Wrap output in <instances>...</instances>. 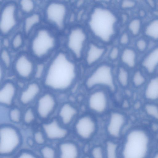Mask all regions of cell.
I'll return each instance as SVG.
<instances>
[{"mask_svg":"<svg viewBox=\"0 0 158 158\" xmlns=\"http://www.w3.org/2000/svg\"><path fill=\"white\" fill-rule=\"evenodd\" d=\"M41 90L39 84L32 82L29 84L21 93L19 96L20 102L26 105L31 103L39 94Z\"/></svg>","mask_w":158,"mask_h":158,"instance_id":"obj_17","label":"cell"},{"mask_svg":"<svg viewBox=\"0 0 158 158\" xmlns=\"http://www.w3.org/2000/svg\"><path fill=\"white\" fill-rule=\"evenodd\" d=\"M105 48L94 44H90L85 57V61L88 65H91L98 61L104 54Z\"/></svg>","mask_w":158,"mask_h":158,"instance_id":"obj_20","label":"cell"},{"mask_svg":"<svg viewBox=\"0 0 158 158\" xmlns=\"http://www.w3.org/2000/svg\"><path fill=\"white\" fill-rule=\"evenodd\" d=\"M57 44L56 36L51 30L46 27L40 28L36 31L31 39L30 50L33 57L42 60L52 53Z\"/></svg>","mask_w":158,"mask_h":158,"instance_id":"obj_4","label":"cell"},{"mask_svg":"<svg viewBox=\"0 0 158 158\" xmlns=\"http://www.w3.org/2000/svg\"><path fill=\"white\" fill-rule=\"evenodd\" d=\"M85 86L88 89L97 86H104L114 91L115 86L112 67L107 64L98 66L86 79Z\"/></svg>","mask_w":158,"mask_h":158,"instance_id":"obj_5","label":"cell"},{"mask_svg":"<svg viewBox=\"0 0 158 158\" xmlns=\"http://www.w3.org/2000/svg\"><path fill=\"white\" fill-rule=\"evenodd\" d=\"M144 33L149 38L155 40H158V19H154L146 26Z\"/></svg>","mask_w":158,"mask_h":158,"instance_id":"obj_25","label":"cell"},{"mask_svg":"<svg viewBox=\"0 0 158 158\" xmlns=\"http://www.w3.org/2000/svg\"><path fill=\"white\" fill-rule=\"evenodd\" d=\"M34 139L35 142L39 144H44L45 139L43 134L41 131H37L34 135Z\"/></svg>","mask_w":158,"mask_h":158,"instance_id":"obj_39","label":"cell"},{"mask_svg":"<svg viewBox=\"0 0 158 158\" xmlns=\"http://www.w3.org/2000/svg\"><path fill=\"white\" fill-rule=\"evenodd\" d=\"M145 109L149 115L158 119V107L156 106L148 104L146 106Z\"/></svg>","mask_w":158,"mask_h":158,"instance_id":"obj_35","label":"cell"},{"mask_svg":"<svg viewBox=\"0 0 158 158\" xmlns=\"http://www.w3.org/2000/svg\"><path fill=\"white\" fill-rule=\"evenodd\" d=\"M18 6L14 2L5 3L2 7L0 16V31L3 35L11 32L18 21Z\"/></svg>","mask_w":158,"mask_h":158,"instance_id":"obj_8","label":"cell"},{"mask_svg":"<svg viewBox=\"0 0 158 158\" xmlns=\"http://www.w3.org/2000/svg\"><path fill=\"white\" fill-rule=\"evenodd\" d=\"M148 46V44L147 41L143 38L139 39L136 42V47L140 52H143L145 51L147 49Z\"/></svg>","mask_w":158,"mask_h":158,"instance_id":"obj_37","label":"cell"},{"mask_svg":"<svg viewBox=\"0 0 158 158\" xmlns=\"http://www.w3.org/2000/svg\"><path fill=\"white\" fill-rule=\"evenodd\" d=\"M141 25V22L140 19H134L131 21L128 24L129 30L132 35L137 36L140 32Z\"/></svg>","mask_w":158,"mask_h":158,"instance_id":"obj_28","label":"cell"},{"mask_svg":"<svg viewBox=\"0 0 158 158\" xmlns=\"http://www.w3.org/2000/svg\"><path fill=\"white\" fill-rule=\"evenodd\" d=\"M117 79L123 87L127 86L129 81V74L127 70L123 67L119 68L117 73Z\"/></svg>","mask_w":158,"mask_h":158,"instance_id":"obj_27","label":"cell"},{"mask_svg":"<svg viewBox=\"0 0 158 158\" xmlns=\"http://www.w3.org/2000/svg\"><path fill=\"white\" fill-rule=\"evenodd\" d=\"M145 95L150 100L158 98V77L153 78L149 81L146 89Z\"/></svg>","mask_w":158,"mask_h":158,"instance_id":"obj_24","label":"cell"},{"mask_svg":"<svg viewBox=\"0 0 158 158\" xmlns=\"http://www.w3.org/2000/svg\"><path fill=\"white\" fill-rule=\"evenodd\" d=\"M118 145L111 141H108L106 144V158H118Z\"/></svg>","mask_w":158,"mask_h":158,"instance_id":"obj_29","label":"cell"},{"mask_svg":"<svg viewBox=\"0 0 158 158\" xmlns=\"http://www.w3.org/2000/svg\"><path fill=\"white\" fill-rule=\"evenodd\" d=\"M85 158H89L88 157H85Z\"/></svg>","mask_w":158,"mask_h":158,"instance_id":"obj_46","label":"cell"},{"mask_svg":"<svg viewBox=\"0 0 158 158\" xmlns=\"http://www.w3.org/2000/svg\"><path fill=\"white\" fill-rule=\"evenodd\" d=\"M42 128L46 137L52 140L64 138L67 135V130L61 126L59 122L54 119L42 125Z\"/></svg>","mask_w":158,"mask_h":158,"instance_id":"obj_14","label":"cell"},{"mask_svg":"<svg viewBox=\"0 0 158 158\" xmlns=\"http://www.w3.org/2000/svg\"><path fill=\"white\" fill-rule=\"evenodd\" d=\"M23 43V35L21 33L18 32L13 37L10 45L13 50H17L22 48Z\"/></svg>","mask_w":158,"mask_h":158,"instance_id":"obj_30","label":"cell"},{"mask_svg":"<svg viewBox=\"0 0 158 158\" xmlns=\"http://www.w3.org/2000/svg\"><path fill=\"white\" fill-rule=\"evenodd\" d=\"M1 59L2 66L5 68H9L11 63L10 55L6 48L2 49L1 52Z\"/></svg>","mask_w":158,"mask_h":158,"instance_id":"obj_31","label":"cell"},{"mask_svg":"<svg viewBox=\"0 0 158 158\" xmlns=\"http://www.w3.org/2000/svg\"><path fill=\"white\" fill-rule=\"evenodd\" d=\"M108 103L107 95L102 90H98L93 92L88 100V105L89 109L98 114H102L106 111Z\"/></svg>","mask_w":158,"mask_h":158,"instance_id":"obj_13","label":"cell"},{"mask_svg":"<svg viewBox=\"0 0 158 158\" xmlns=\"http://www.w3.org/2000/svg\"><path fill=\"white\" fill-rule=\"evenodd\" d=\"M142 66L149 73H153L158 66V46L152 49L143 58Z\"/></svg>","mask_w":158,"mask_h":158,"instance_id":"obj_19","label":"cell"},{"mask_svg":"<svg viewBox=\"0 0 158 158\" xmlns=\"http://www.w3.org/2000/svg\"><path fill=\"white\" fill-rule=\"evenodd\" d=\"M56 106V101L51 94L45 93L41 96L37 102L36 112L42 119L48 118L52 114Z\"/></svg>","mask_w":158,"mask_h":158,"instance_id":"obj_11","label":"cell"},{"mask_svg":"<svg viewBox=\"0 0 158 158\" xmlns=\"http://www.w3.org/2000/svg\"><path fill=\"white\" fill-rule=\"evenodd\" d=\"M60 158H77L79 151L77 146L70 142L61 143L59 147Z\"/></svg>","mask_w":158,"mask_h":158,"instance_id":"obj_21","label":"cell"},{"mask_svg":"<svg viewBox=\"0 0 158 158\" xmlns=\"http://www.w3.org/2000/svg\"><path fill=\"white\" fill-rule=\"evenodd\" d=\"M0 154L3 156L12 154L18 148L21 138L16 129L9 125H3L0 129Z\"/></svg>","mask_w":158,"mask_h":158,"instance_id":"obj_6","label":"cell"},{"mask_svg":"<svg viewBox=\"0 0 158 158\" xmlns=\"http://www.w3.org/2000/svg\"><path fill=\"white\" fill-rule=\"evenodd\" d=\"M152 158H158V152L155 153L152 156Z\"/></svg>","mask_w":158,"mask_h":158,"instance_id":"obj_45","label":"cell"},{"mask_svg":"<svg viewBox=\"0 0 158 158\" xmlns=\"http://www.w3.org/2000/svg\"><path fill=\"white\" fill-rule=\"evenodd\" d=\"M77 113V109L73 105L69 103H65L61 106L59 111L60 121L63 125H69Z\"/></svg>","mask_w":158,"mask_h":158,"instance_id":"obj_18","label":"cell"},{"mask_svg":"<svg viewBox=\"0 0 158 158\" xmlns=\"http://www.w3.org/2000/svg\"><path fill=\"white\" fill-rule=\"evenodd\" d=\"M130 40L129 36L127 33L124 32L122 34L119 39V42L123 45L127 44Z\"/></svg>","mask_w":158,"mask_h":158,"instance_id":"obj_42","label":"cell"},{"mask_svg":"<svg viewBox=\"0 0 158 158\" xmlns=\"http://www.w3.org/2000/svg\"><path fill=\"white\" fill-rule=\"evenodd\" d=\"M14 68L17 75L23 79L31 77L35 73L36 69L31 58L25 53L20 54L16 57Z\"/></svg>","mask_w":158,"mask_h":158,"instance_id":"obj_10","label":"cell"},{"mask_svg":"<svg viewBox=\"0 0 158 158\" xmlns=\"http://www.w3.org/2000/svg\"><path fill=\"white\" fill-rule=\"evenodd\" d=\"M152 138L144 130L130 131L125 138L122 149L123 158H148L152 150Z\"/></svg>","mask_w":158,"mask_h":158,"instance_id":"obj_3","label":"cell"},{"mask_svg":"<svg viewBox=\"0 0 158 158\" xmlns=\"http://www.w3.org/2000/svg\"><path fill=\"white\" fill-rule=\"evenodd\" d=\"M125 122V118L122 113L114 112L110 114L107 126V131L113 137H119Z\"/></svg>","mask_w":158,"mask_h":158,"instance_id":"obj_15","label":"cell"},{"mask_svg":"<svg viewBox=\"0 0 158 158\" xmlns=\"http://www.w3.org/2000/svg\"><path fill=\"white\" fill-rule=\"evenodd\" d=\"M86 40L85 32L81 28H73L69 32L67 39V46L76 58L79 59L81 57Z\"/></svg>","mask_w":158,"mask_h":158,"instance_id":"obj_9","label":"cell"},{"mask_svg":"<svg viewBox=\"0 0 158 158\" xmlns=\"http://www.w3.org/2000/svg\"><path fill=\"white\" fill-rule=\"evenodd\" d=\"M16 88L13 83L8 81L5 82L0 90V103L9 106L13 102L16 93Z\"/></svg>","mask_w":158,"mask_h":158,"instance_id":"obj_16","label":"cell"},{"mask_svg":"<svg viewBox=\"0 0 158 158\" xmlns=\"http://www.w3.org/2000/svg\"><path fill=\"white\" fill-rule=\"evenodd\" d=\"M132 80L135 85L139 86L144 82L145 79L142 73L139 71H137L134 74Z\"/></svg>","mask_w":158,"mask_h":158,"instance_id":"obj_36","label":"cell"},{"mask_svg":"<svg viewBox=\"0 0 158 158\" xmlns=\"http://www.w3.org/2000/svg\"><path fill=\"white\" fill-rule=\"evenodd\" d=\"M117 19L115 14L107 8L98 7L91 13L88 21L90 29L95 36L107 43L114 36Z\"/></svg>","mask_w":158,"mask_h":158,"instance_id":"obj_2","label":"cell"},{"mask_svg":"<svg viewBox=\"0 0 158 158\" xmlns=\"http://www.w3.org/2000/svg\"><path fill=\"white\" fill-rule=\"evenodd\" d=\"M122 63L130 68L135 65L137 60V55L135 51L131 48H126L123 51L121 56Z\"/></svg>","mask_w":158,"mask_h":158,"instance_id":"obj_23","label":"cell"},{"mask_svg":"<svg viewBox=\"0 0 158 158\" xmlns=\"http://www.w3.org/2000/svg\"><path fill=\"white\" fill-rule=\"evenodd\" d=\"M135 1L132 0H125L121 2V7L124 9H130L134 7L135 5Z\"/></svg>","mask_w":158,"mask_h":158,"instance_id":"obj_41","label":"cell"},{"mask_svg":"<svg viewBox=\"0 0 158 158\" xmlns=\"http://www.w3.org/2000/svg\"><path fill=\"white\" fill-rule=\"evenodd\" d=\"M41 20L40 15L38 13H32L29 15L25 19L23 30L24 34L28 35L40 23Z\"/></svg>","mask_w":158,"mask_h":158,"instance_id":"obj_22","label":"cell"},{"mask_svg":"<svg viewBox=\"0 0 158 158\" xmlns=\"http://www.w3.org/2000/svg\"><path fill=\"white\" fill-rule=\"evenodd\" d=\"M148 3L151 7H154L155 6V3L153 1H148Z\"/></svg>","mask_w":158,"mask_h":158,"instance_id":"obj_44","label":"cell"},{"mask_svg":"<svg viewBox=\"0 0 158 158\" xmlns=\"http://www.w3.org/2000/svg\"><path fill=\"white\" fill-rule=\"evenodd\" d=\"M15 158H37L34 154L28 152H23Z\"/></svg>","mask_w":158,"mask_h":158,"instance_id":"obj_43","label":"cell"},{"mask_svg":"<svg viewBox=\"0 0 158 158\" xmlns=\"http://www.w3.org/2000/svg\"><path fill=\"white\" fill-rule=\"evenodd\" d=\"M77 72L74 63L62 52L56 53L48 66L44 79L47 88L57 91L69 89L76 80Z\"/></svg>","mask_w":158,"mask_h":158,"instance_id":"obj_1","label":"cell"},{"mask_svg":"<svg viewBox=\"0 0 158 158\" xmlns=\"http://www.w3.org/2000/svg\"><path fill=\"white\" fill-rule=\"evenodd\" d=\"M20 10L23 13L30 14L34 10L35 4L34 1L30 0H21L19 2Z\"/></svg>","mask_w":158,"mask_h":158,"instance_id":"obj_26","label":"cell"},{"mask_svg":"<svg viewBox=\"0 0 158 158\" xmlns=\"http://www.w3.org/2000/svg\"><path fill=\"white\" fill-rule=\"evenodd\" d=\"M9 117L10 120L13 123H19L22 118L20 110L17 107L12 108L10 111Z\"/></svg>","mask_w":158,"mask_h":158,"instance_id":"obj_32","label":"cell"},{"mask_svg":"<svg viewBox=\"0 0 158 158\" xmlns=\"http://www.w3.org/2000/svg\"><path fill=\"white\" fill-rule=\"evenodd\" d=\"M35 118V112L31 108H29L26 110L23 116L24 122L27 124H30L33 122Z\"/></svg>","mask_w":158,"mask_h":158,"instance_id":"obj_33","label":"cell"},{"mask_svg":"<svg viewBox=\"0 0 158 158\" xmlns=\"http://www.w3.org/2000/svg\"><path fill=\"white\" fill-rule=\"evenodd\" d=\"M119 53V49L118 47L115 46L113 47L109 54L110 59L112 60H116L118 57Z\"/></svg>","mask_w":158,"mask_h":158,"instance_id":"obj_40","label":"cell"},{"mask_svg":"<svg viewBox=\"0 0 158 158\" xmlns=\"http://www.w3.org/2000/svg\"><path fill=\"white\" fill-rule=\"evenodd\" d=\"M41 155L43 158H56V153L54 149L49 146H45L41 150Z\"/></svg>","mask_w":158,"mask_h":158,"instance_id":"obj_34","label":"cell"},{"mask_svg":"<svg viewBox=\"0 0 158 158\" xmlns=\"http://www.w3.org/2000/svg\"><path fill=\"white\" fill-rule=\"evenodd\" d=\"M92 156L93 158H104L102 148L100 147H95L92 150Z\"/></svg>","mask_w":158,"mask_h":158,"instance_id":"obj_38","label":"cell"},{"mask_svg":"<svg viewBox=\"0 0 158 158\" xmlns=\"http://www.w3.org/2000/svg\"><path fill=\"white\" fill-rule=\"evenodd\" d=\"M67 8L63 2H52L46 6L44 17L48 23L58 30L63 29L67 15Z\"/></svg>","mask_w":158,"mask_h":158,"instance_id":"obj_7","label":"cell"},{"mask_svg":"<svg viewBox=\"0 0 158 158\" xmlns=\"http://www.w3.org/2000/svg\"><path fill=\"white\" fill-rule=\"evenodd\" d=\"M96 124L93 118L89 115H83L76 123L75 131L81 138L87 139L90 138L96 129Z\"/></svg>","mask_w":158,"mask_h":158,"instance_id":"obj_12","label":"cell"}]
</instances>
